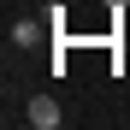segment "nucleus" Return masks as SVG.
<instances>
[{
	"label": "nucleus",
	"instance_id": "nucleus-1",
	"mask_svg": "<svg viewBox=\"0 0 130 130\" xmlns=\"http://www.w3.org/2000/svg\"><path fill=\"white\" fill-rule=\"evenodd\" d=\"M24 118H30L36 130H59V101H53V95H36V101L24 106Z\"/></svg>",
	"mask_w": 130,
	"mask_h": 130
},
{
	"label": "nucleus",
	"instance_id": "nucleus-2",
	"mask_svg": "<svg viewBox=\"0 0 130 130\" xmlns=\"http://www.w3.org/2000/svg\"><path fill=\"white\" fill-rule=\"evenodd\" d=\"M12 41H18V47H36V41H41V24H36V18H18V24H12Z\"/></svg>",
	"mask_w": 130,
	"mask_h": 130
},
{
	"label": "nucleus",
	"instance_id": "nucleus-3",
	"mask_svg": "<svg viewBox=\"0 0 130 130\" xmlns=\"http://www.w3.org/2000/svg\"><path fill=\"white\" fill-rule=\"evenodd\" d=\"M124 6H130V0H106V12H112V18H124Z\"/></svg>",
	"mask_w": 130,
	"mask_h": 130
}]
</instances>
